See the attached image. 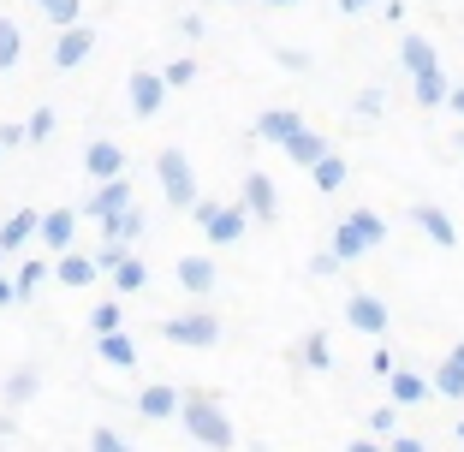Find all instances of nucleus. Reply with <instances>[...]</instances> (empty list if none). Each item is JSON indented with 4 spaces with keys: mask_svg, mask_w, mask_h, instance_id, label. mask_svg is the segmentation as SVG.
Masks as SVG:
<instances>
[{
    "mask_svg": "<svg viewBox=\"0 0 464 452\" xmlns=\"http://www.w3.org/2000/svg\"><path fill=\"white\" fill-rule=\"evenodd\" d=\"M179 423H185V435H191L203 452H232L238 447L232 417L220 411V399H208V393H179Z\"/></svg>",
    "mask_w": 464,
    "mask_h": 452,
    "instance_id": "obj_1",
    "label": "nucleus"
},
{
    "mask_svg": "<svg viewBox=\"0 0 464 452\" xmlns=\"http://www.w3.org/2000/svg\"><path fill=\"white\" fill-rule=\"evenodd\" d=\"M387 245V215L382 208H352V215L334 220V233H328V250L340 262H363L369 250H382Z\"/></svg>",
    "mask_w": 464,
    "mask_h": 452,
    "instance_id": "obj_2",
    "label": "nucleus"
},
{
    "mask_svg": "<svg viewBox=\"0 0 464 452\" xmlns=\"http://www.w3.org/2000/svg\"><path fill=\"white\" fill-rule=\"evenodd\" d=\"M161 340L185 345V351H208V345L227 340V322L215 310H185V315H167L161 322Z\"/></svg>",
    "mask_w": 464,
    "mask_h": 452,
    "instance_id": "obj_3",
    "label": "nucleus"
},
{
    "mask_svg": "<svg viewBox=\"0 0 464 452\" xmlns=\"http://www.w3.org/2000/svg\"><path fill=\"white\" fill-rule=\"evenodd\" d=\"M155 178H161V197L173 208H191L197 197H203L197 191V167H191V155L179 149V143H167V149L155 155Z\"/></svg>",
    "mask_w": 464,
    "mask_h": 452,
    "instance_id": "obj_4",
    "label": "nucleus"
},
{
    "mask_svg": "<svg viewBox=\"0 0 464 452\" xmlns=\"http://www.w3.org/2000/svg\"><path fill=\"white\" fill-rule=\"evenodd\" d=\"M191 215H197V226H203L208 245H238V238L250 233V215H245L238 203H215V197H197Z\"/></svg>",
    "mask_w": 464,
    "mask_h": 452,
    "instance_id": "obj_5",
    "label": "nucleus"
},
{
    "mask_svg": "<svg viewBox=\"0 0 464 452\" xmlns=\"http://www.w3.org/2000/svg\"><path fill=\"white\" fill-rule=\"evenodd\" d=\"M238 208H245L256 226H274L280 220V191H274L268 173H245V185H238Z\"/></svg>",
    "mask_w": 464,
    "mask_h": 452,
    "instance_id": "obj_6",
    "label": "nucleus"
},
{
    "mask_svg": "<svg viewBox=\"0 0 464 452\" xmlns=\"http://www.w3.org/2000/svg\"><path fill=\"white\" fill-rule=\"evenodd\" d=\"M78 208H48L42 215V226H36V238H42V256H66V250H78Z\"/></svg>",
    "mask_w": 464,
    "mask_h": 452,
    "instance_id": "obj_7",
    "label": "nucleus"
},
{
    "mask_svg": "<svg viewBox=\"0 0 464 452\" xmlns=\"http://www.w3.org/2000/svg\"><path fill=\"white\" fill-rule=\"evenodd\" d=\"M345 322H352L357 333H369V340H382L393 310H387V298H375V292H352V298H345Z\"/></svg>",
    "mask_w": 464,
    "mask_h": 452,
    "instance_id": "obj_8",
    "label": "nucleus"
},
{
    "mask_svg": "<svg viewBox=\"0 0 464 452\" xmlns=\"http://www.w3.org/2000/svg\"><path fill=\"white\" fill-rule=\"evenodd\" d=\"M125 96H131V113H137V120H155V113L167 108V96H173V90H167L161 72H131Z\"/></svg>",
    "mask_w": 464,
    "mask_h": 452,
    "instance_id": "obj_9",
    "label": "nucleus"
},
{
    "mask_svg": "<svg viewBox=\"0 0 464 452\" xmlns=\"http://www.w3.org/2000/svg\"><path fill=\"white\" fill-rule=\"evenodd\" d=\"M83 178H96V185L125 178V149L113 138H90V143H83Z\"/></svg>",
    "mask_w": 464,
    "mask_h": 452,
    "instance_id": "obj_10",
    "label": "nucleus"
},
{
    "mask_svg": "<svg viewBox=\"0 0 464 452\" xmlns=\"http://www.w3.org/2000/svg\"><path fill=\"white\" fill-rule=\"evenodd\" d=\"M411 226L429 238V245H440V250H459V226H452V215L440 203H417L411 208Z\"/></svg>",
    "mask_w": 464,
    "mask_h": 452,
    "instance_id": "obj_11",
    "label": "nucleus"
},
{
    "mask_svg": "<svg viewBox=\"0 0 464 452\" xmlns=\"http://www.w3.org/2000/svg\"><path fill=\"white\" fill-rule=\"evenodd\" d=\"M90 54H96V30H90V24H66L54 36V66L60 72H78Z\"/></svg>",
    "mask_w": 464,
    "mask_h": 452,
    "instance_id": "obj_12",
    "label": "nucleus"
},
{
    "mask_svg": "<svg viewBox=\"0 0 464 452\" xmlns=\"http://www.w3.org/2000/svg\"><path fill=\"white\" fill-rule=\"evenodd\" d=\"M125 203H137L131 178H108V185H96V191H90V203H83L78 215H83V220H96V226H102V220H108V215H120Z\"/></svg>",
    "mask_w": 464,
    "mask_h": 452,
    "instance_id": "obj_13",
    "label": "nucleus"
},
{
    "mask_svg": "<svg viewBox=\"0 0 464 452\" xmlns=\"http://www.w3.org/2000/svg\"><path fill=\"white\" fill-rule=\"evenodd\" d=\"M179 292H185V298H208V292L220 286V268L208 256H179Z\"/></svg>",
    "mask_w": 464,
    "mask_h": 452,
    "instance_id": "obj_14",
    "label": "nucleus"
},
{
    "mask_svg": "<svg viewBox=\"0 0 464 452\" xmlns=\"http://www.w3.org/2000/svg\"><path fill=\"white\" fill-rule=\"evenodd\" d=\"M137 417H143V423H173L179 417V387L150 381L143 393H137Z\"/></svg>",
    "mask_w": 464,
    "mask_h": 452,
    "instance_id": "obj_15",
    "label": "nucleus"
},
{
    "mask_svg": "<svg viewBox=\"0 0 464 452\" xmlns=\"http://www.w3.org/2000/svg\"><path fill=\"white\" fill-rule=\"evenodd\" d=\"M54 280L72 292H90V280H102V268L90 250H66V256H54Z\"/></svg>",
    "mask_w": 464,
    "mask_h": 452,
    "instance_id": "obj_16",
    "label": "nucleus"
},
{
    "mask_svg": "<svg viewBox=\"0 0 464 452\" xmlns=\"http://www.w3.org/2000/svg\"><path fill=\"white\" fill-rule=\"evenodd\" d=\"M387 399H393L399 411H411V405H429L435 387H429V375H417V370H393L387 375Z\"/></svg>",
    "mask_w": 464,
    "mask_h": 452,
    "instance_id": "obj_17",
    "label": "nucleus"
},
{
    "mask_svg": "<svg viewBox=\"0 0 464 452\" xmlns=\"http://www.w3.org/2000/svg\"><path fill=\"white\" fill-rule=\"evenodd\" d=\"M36 393H42V370H30V363H18V370L0 381V405H6V411H24Z\"/></svg>",
    "mask_w": 464,
    "mask_h": 452,
    "instance_id": "obj_18",
    "label": "nucleus"
},
{
    "mask_svg": "<svg viewBox=\"0 0 464 452\" xmlns=\"http://www.w3.org/2000/svg\"><path fill=\"white\" fill-rule=\"evenodd\" d=\"M304 131V113L298 108H262L256 113V138L262 143H286V138H298Z\"/></svg>",
    "mask_w": 464,
    "mask_h": 452,
    "instance_id": "obj_19",
    "label": "nucleus"
},
{
    "mask_svg": "<svg viewBox=\"0 0 464 452\" xmlns=\"http://www.w3.org/2000/svg\"><path fill=\"white\" fill-rule=\"evenodd\" d=\"M399 66H405V78H417V72L440 66L435 42H429V36H417V30H399Z\"/></svg>",
    "mask_w": 464,
    "mask_h": 452,
    "instance_id": "obj_20",
    "label": "nucleus"
},
{
    "mask_svg": "<svg viewBox=\"0 0 464 452\" xmlns=\"http://www.w3.org/2000/svg\"><path fill=\"white\" fill-rule=\"evenodd\" d=\"M143 233H150V215H143V203H125L120 215L102 220V238H120V245H137Z\"/></svg>",
    "mask_w": 464,
    "mask_h": 452,
    "instance_id": "obj_21",
    "label": "nucleus"
},
{
    "mask_svg": "<svg viewBox=\"0 0 464 452\" xmlns=\"http://www.w3.org/2000/svg\"><path fill=\"white\" fill-rule=\"evenodd\" d=\"M36 226H42L36 208H13V215L0 220V250H6V256H13V250H24L30 238H36Z\"/></svg>",
    "mask_w": 464,
    "mask_h": 452,
    "instance_id": "obj_22",
    "label": "nucleus"
},
{
    "mask_svg": "<svg viewBox=\"0 0 464 452\" xmlns=\"http://www.w3.org/2000/svg\"><path fill=\"white\" fill-rule=\"evenodd\" d=\"M298 363H304L310 375H328L334 363H340V357H334V340H328L322 328H310V333L298 340Z\"/></svg>",
    "mask_w": 464,
    "mask_h": 452,
    "instance_id": "obj_23",
    "label": "nucleus"
},
{
    "mask_svg": "<svg viewBox=\"0 0 464 452\" xmlns=\"http://www.w3.org/2000/svg\"><path fill=\"white\" fill-rule=\"evenodd\" d=\"M42 280H54V256H24V262H18V268H13V292H18V303L36 298Z\"/></svg>",
    "mask_w": 464,
    "mask_h": 452,
    "instance_id": "obj_24",
    "label": "nucleus"
},
{
    "mask_svg": "<svg viewBox=\"0 0 464 452\" xmlns=\"http://www.w3.org/2000/svg\"><path fill=\"white\" fill-rule=\"evenodd\" d=\"M280 149H286V161H292V167H315L322 155H328V131H310V125H304L298 138H286Z\"/></svg>",
    "mask_w": 464,
    "mask_h": 452,
    "instance_id": "obj_25",
    "label": "nucleus"
},
{
    "mask_svg": "<svg viewBox=\"0 0 464 452\" xmlns=\"http://www.w3.org/2000/svg\"><path fill=\"white\" fill-rule=\"evenodd\" d=\"M96 357H102V363H108V370H137V340H131V333H102V340H96Z\"/></svg>",
    "mask_w": 464,
    "mask_h": 452,
    "instance_id": "obj_26",
    "label": "nucleus"
},
{
    "mask_svg": "<svg viewBox=\"0 0 464 452\" xmlns=\"http://www.w3.org/2000/svg\"><path fill=\"white\" fill-rule=\"evenodd\" d=\"M447 72L440 66H429V72H417V78H411V96H417V108H447Z\"/></svg>",
    "mask_w": 464,
    "mask_h": 452,
    "instance_id": "obj_27",
    "label": "nucleus"
},
{
    "mask_svg": "<svg viewBox=\"0 0 464 452\" xmlns=\"http://www.w3.org/2000/svg\"><path fill=\"white\" fill-rule=\"evenodd\" d=\"M310 178H315V191H322V197H334L345 178H352V167H345V155H340V149H328L322 161L310 167Z\"/></svg>",
    "mask_w": 464,
    "mask_h": 452,
    "instance_id": "obj_28",
    "label": "nucleus"
},
{
    "mask_svg": "<svg viewBox=\"0 0 464 452\" xmlns=\"http://www.w3.org/2000/svg\"><path fill=\"white\" fill-rule=\"evenodd\" d=\"M108 280H113V292H120V298H131V292H143V286H150V268H143V256L131 250V256H125Z\"/></svg>",
    "mask_w": 464,
    "mask_h": 452,
    "instance_id": "obj_29",
    "label": "nucleus"
},
{
    "mask_svg": "<svg viewBox=\"0 0 464 452\" xmlns=\"http://www.w3.org/2000/svg\"><path fill=\"white\" fill-rule=\"evenodd\" d=\"M30 6H36V13L48 18L54 30H66V24H83V0H30Z\"/></svg>",
    "mask_w": 464,
    "mask_h": 452,
    "instance_id": "obj_30",
    "label": "nucleus"
},
{
    "mask_svg": "<svg viewBox=\"0 0 464 452\" xmlns=\"http://www.w3.org/2000/svg\"><path fill=\"white\" fill-rule=\"evenodd\" d=\"M18 60H24V30L13 18H0V72H13Z\"/></svg>",
    "mask_w": 464,
    "mask_h": 452,
    "instance_id": "obj_31",
    "label": "nucleus"
},
{
    "mask_svg": "<svg viewBox=\"0 0 464 452\" xmlns=\"http://www.w3.org/2000/svg\"><path fill=\"white\" fill-rule=\"evenodd\" d=\"M120 328H125V310H120V298H102L96 310H90V333L102 340V333H120Z\"/></svg>",
    "mask_w": 464,
    "mask_h": 452,
    "instance_id": "obj_32",
    "label": "nucleus"
},
{
    "mask_svg": "<svg viewBox=\"0 0 464 452\" xmlns=\"http://www.w3.org/2000/svg\"><path fill=\"white\" fill-rule=\"evenodd\" d=\"M429 387H435V399H464V370L447 357V363H440V370L429 375Z\"/></svg>",
    "mask_w": 464,
    "mask_h": 452,
    "instance_id": "obj_33",
    "label": "nucleus"
},
{
    "mask_svg": "<svg viewBox=\"0 0 464 452\" xmlns=\"http://www.w3.org/2000/svg\"><path fill=\"white\" fill-rule=\"evenodd\" d=\"M352 113H357V120H382V113H387V90H382V83H369V90H357Z\"/></svg>",
    "mask_w": 464,
    "mask_h": 452,
    "instance_id": "obj_34",
    "label": "nucleus"
},
{
    "mask_svg": "<svg viewBox=\"0 0 464 452\" xmlns=\"http://www.w3.org/2000/svg\"><path fill=\"white\" fill-rule=\"evenodd\" d=\"M161 78H167V90H191V83H197V60H191V54L167 60V66H161Z\"/></svg>",
    "mask_w": 464,
    "mask_h": 452,
    "instance_id": "obj_35",
    "label": "nucleus"
},
{
    "mask_svg": "<svg viewBox=\"0 0 464 452\" xmlns=\"http://www.w3.org/2000/svg\"><path fill=\"white\" fill-rule=\"evenodd\" d=\"M369 435H375V440H393V435H399V405H393V399L369 411Z\"/></svg>",
    "mask_w": 464,
    "mask_h": 452,
    "instance_id": "obj_36",
    "label": "nucleus"
},
{
    "mask_svg": "<svg viewBox=\"0 0 464 452\" xmlns=\"http://www.w3.org/2000/svg\"><path fill=\"white\" fill-rule=\"evenodd\" d=\"M90 452H137V447H131V440L120 435V428L96 423V428H90Z\"/></svg>",
    "mask_w": 464,
    "mask_h": 452,
    "instance_id": "obj_37",
    "label": "nucleus"
},
{
    "mask_svg": "<svg viewBox=\"0 0 464 452\" xmlns=\"http://www.w3.org/2000/svg\"><path fill=\"white\" fill-rule=\"evenodd\" d=\"M54 108H36V113H30V120H24V143H48V138H54Z\"/></svg>",
    "mask_w": 464,
    "mask_h": 452,
    "instance_id": "obj_38",
    "label": "nucleus"
},
{
    "mask_svg": "<svg viewBox=\"0 0 464 452\" xmlns=\"http://www.w3.org/2000/svg\"><path fill=\"white\" fill-rule=\"evenodd\" d=\"M90 256H96V268H102V274H113V268H120V262L131 256V245H120V238H102V245L90 250Z\"/></svg>",
    "mask_w": 464,
    "mask_h": 452,
    "instance_id": "obj_39",
    "label": "nucleus"
},
{
    "mask_svg": "<svg viewBox=\"0 0 464 452\" xmlns=\"http://www.w3.org/2000/svg\"><path fill=\"white\" fill-rule=\"evenodd\" d=\"M340 268H345V262L334 256V250H315V256H310V280H340Z\"/></svg>",
    "mask_w": 464,
    "mask_h": 452,
    "instance_id": "obj_40",
    "label": "nucleus"
},
{
    "mask_svg": "<svg viewBox=\"0 0 464 452\" xmlns=\"http://www.w3.org/2000/svg\"><path fill=\"white\" fill-rule=\"evenodd\" d=\"M393 370H399V357L387 351V345H375V351H369V375H382V381H387Z\"/></svg>",
    "mask_w": 464,
    "mask_h": 452,
    "instance_id": "obj_41",
    "label": "nucleus"
},
{
    "mask_svg": "<svg viewBox=\"0 0 464 452\" xmlns=\"http://www.w3.org/2000/svg\"><path fill=\"white\" fill-rule=\"evenodd\" d=\"M274 60L286 72H310V48H274Z\"/></svg>",
    "mask_w": 464,
    "mask_h": 452,
    "instance_id": "obj_42",
    "label": "nucleus"
},
{
    "mask_svg": "<svg viewBox=\"0 0 464 452\" xmlns=\"http://www.w3.org/2000/svg\"><path fill=\"white\" fill-rule=\"evenodd\" d=\"M387 452H429V440H417V435H393V440H387Z\"/></svg>",
    "mask_w": 464,
    "mask_h": 452,
    "instance_id": "obj_43",
    "label": "nucleus"
},
{
    "mask_svg": "<svg viewBox=\"0 0 464 452\" xmlns=\"http://www.w3.org/2000/svg\"><path fill=\"white\" fill-rule=\"evenodd\" d=\"M203 13H185V18H179V36H185V42H191V36H203Z\"/></svg>",
    "mask_w": 464,
    "mask_h": 452,
    "instance_id": "obj_44",
    "label": "nucleus"
},
{
    "mask_svg": "<svg viewBox=\"0 0 464 452\" xmlns=\"http://www.w3.org/2000/svg\"><path fill=\"white\" fill-rule=\"evenodd\" d=\"M18 143H24V125H0V155L18 149Z\"/></svg>",
    "mask_w": 464,
    "mask_h": 452,
    "instance_id": "obj_45",
    "label": "nucleus"
},
{
    "mask_svg": "<svg viewBox=\"0 0 464 452\" xmlns=\"http://www.w3.org/2000/svg\"><path fill=\"white\" fill-rule=\"evenodd\" d=\"M334 6H340V13H352V18H357V13H375V6H382V0H334Z\"/></svg>",
    "mask_w": 464,
    "mask_h": 452,
    "instance_id": "obj_46",
    "label": "nucleus"
},
{
    "mask_svg": "<svg viewBox=\"0 0 464 452\" xmlns=\"http://www.w3.org/2000/svg\"><path fill=\"white\" fill-rule=\"evenodd\" d=\"M382 13H387V24H405V0H382Z\"/></svg>",
    "mask_w": 464,
    "mask_h": 452,
    "instance_id": "obj_47",
    "label": "nucleus"
},
{
    "mask_svg": "<svg viewBox=\"0 0 464 452\" xmlns=\"http://www.w3.org/2000/svg\"><path fill=\"white\" fill-rule=\"evenodd\" d=\"M447 108H452V113L464 120V83H452V90H447Z\"/></svg>",
    "mask_w": 464,
    "mask_h": 452,
    "instance_id": "obj_48",
    "label": "nucleus"
},
{
    "mask_svg": "<svg viewBox=\"0 0 464 452\" xmlns=\"http://www.w3.org/2000/svg\"><path fill=\"white\" fill-rule=\"evenodd\" d=\"M6 303H18V292H13V274H0V310Z\"/></svg>",
    "mask_w": 464,
    "mask_h": 452,
    "instance_id": "obj_49",
    "label": "nucleus"
},
{
    "mask_svg": "<svg viewBox=\"0 0 464 452\" xmlns=\"http://www.w3.org/2000/svg\"><path fill=\"white\" fill-rule=\"evenodd\" d=\"M345 452H387V440H352Z\"/></svg>",
    "mask_w": 464,
    "mask_h": 452,
    "instance_id": "obj_50",
    "label": "nucleus"
},
{
    "mask_svg": "<svg viewBox=\"0 0 464 452\" xmlns=\"http://www.w3.org/2000/svg\"><path fill=\"white\" fill-rule=\"evenodd\" d=\"M13 428H18V423H13V411H0V440L13 435Z\"/></svg>",
    "mask_w": 464,
    "mask_h": 452,
    "instance_id": "obj_51",
    "label": "nucleus"
},
{
    "mask_svg": "<svg viewBox=\"0 0 464 452\" xmlns=\"http://www.w3.org/2000/svg\"><path fill=\"white\" fill-rule=\"evenodd\" d=\"M447 357H452V363H459V370H464V340H459V345H452V351H447Z\"/></svg>",
    "mask_w": 464,
    "mask_h": 452,
    "instance_id": "obj_52",
    "label": "nucleus"
},
{
    "mask_svg": "<svg viewBox=\"0 0 464 452\" xmlns=\"http://www.w3.org/2000/svg\"><path fill=\"white\" fill-rule=\"evenodd\" d=\"M452 435H459V447H464V417H459V423H452Z\"/></svg>",
    "mask_w": 464,
    "mask_h": 452,
    "instance_id": "obj_53",
    "label": "nucleus"
},
{
    "mask_svg": "<svg viewBox=\"0 0 464 452\" xmlns=\"http://www.w3.org/2000/svg\"><path fill=\"white\" fill-rule=\"evenodd\" d=\"M268 6H298V0H268Z\"/></svg>",
    "mask_w": 464,
    "mask_h": 452,
    "instance_id": "obj_54",
    "label": "nucleus"
},
{
    "mask_svg": "<svg viewBox=\"0 0 464 452\" xmlns=\"http://www.w3.org/2000/svg\"><path fill=\"white\" fill-rule=\"evenodd\" d=\"M0 262H6V250H0ZM0 274H6V268H0Z\"/></svg>",
    "mask_w": 464,
    "mask_h": 452,
    "instance_id": "obj_55",
    "label": "nucleus"
}]
</instances>
